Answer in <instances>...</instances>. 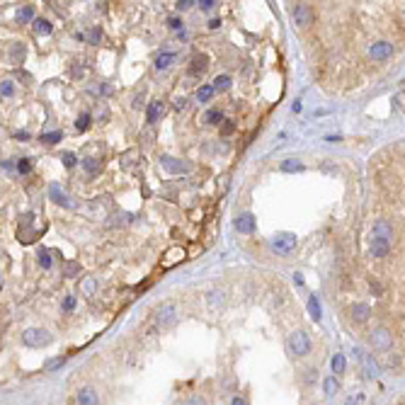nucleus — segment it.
<instances>
[{
  "instance_id": "nucleus-1",
  "label": "nucleus",
  "mask_w": 405,
  "mask_h": 405,
  "mask_svg": "<svg viewBox=\"0 0 405 405\" xmlns=\"http://www.w3.org/2000/svg\"><path fill=\"white\" fill-rule=\"evenodd\" d=\"M376 160V216L367 245V258L374 264L369 294L383 303L393 298L391 316L378 330L388 332L396 345L386 367L401 369L405 359V144L388 148Z\"/></svg>"
},
{
  "instance_id": "nucleus-2",
  "label": "nucleus",
  "mask_w": 405,
  "mask_h": 405,
  "mask_svg": "<svg viewBox=\"0 0 405 405\" xmlns=\"http://www.w3.org/2000/svg\"><path fill=\"white\" fill-rule=\"evenodd\" d=\"M287 347L291 354H298V357H306L311 352V340L306 332H291L289 340H287Z\"/></svg>"
},
{
  "instance_id": "nucleus-3",
  "label": "nucleus",
  "mask_w": 405,
  "mask_h": 405,
  "mask_svg": "<svg viewBox=\"0 0 405 405\" xmlns=\"http://www.w3.org/2000/svg\"><path fill=\"white\" fill-rule=\"evenodd\" d=\"M291 15H294V22H296V25H301V27H308V25H313L316 10H313L308 2H296V7L291 10Z\"/></svg>"
},
{
  "instance_id": "nucleus-4",
  "label": "nucleus",
  "mask_w": 405,
  "mask_h": 405,
  "mask_svg": "<svg viewBox=\"0 0 405 405\" xmlns=\"http://www.w3.org/2000/svg\"><path fill=\"white\" fill-rule=\"evenodd\" d=\"M22 340H25L27 347H44V345L51 342V335L46 330H41V328H29V330H25Z\"/></svg>"
},
{
  "instance_id": "nucleus-5",
  "label": "nucleus",
  "mask_w": 405,
  "mask_h": 405,
  "mask_svg": "<svg viewBox=\"0 0 405 405\" xmlns=\"http://www.w3.org/2000/svg\"><path fill=\"white\" fill-rule=\"evenodd\" d=\"M274 250L279 253V255H289L291 250L296 248V235H291V233H282V235H277L274 238Z\"/></svg>"
},
{
  "instance_id": "nucleus-6",
  "label": "nucleus",
  "mask_w": 405,
  "mask_h": 405,
  "mask_svg": "<svg viewBox=\"0 0 405 405\" xmlns=\"http://www.w3.org/2000/svg\"><path fill=\"white\" fill-rule=\"evenodd\" d=\"M175 318H177V306L175 303H163L158 308V323L160 325H170V323H175Z\"/></svg>"
},
{
  "instance_id": "nucleus-7",
  "label": "nucleus",
  "mask_w": 405,
  "mask_h": 405,
  "mask_svg": "<svg viewBox=\"0 0 405 405\" xmlns=\"http://www.w3.org/2000/svg\"><path fill=\"white\" fill-rule=\"evenodd\" d=\"M235 228H238V233H253L255 231V216L253 214H243L235 221Z\"/></svg>"
},
{
  "instance_id": "nucleus-8",
  "label": "nucleus",
  "mask_w": 405,
  "mask_h": 405,
  "mask_svg": "<svg viewBox=\"0 0 405 405\" xmlns=\"http://www.w3.org/2000/svg\"><path fill=\"white\" fill-rule=\"evenodd\" d=\"M180 260H184V250H182V248H170V250L165 253L163 267H173V264H177Z\"/></svg>"
},
{
  "instance_id": "nucleus-9",
  "label": "nucleus",
  "mask_w": 405,
  "mask_h": 405,
  "mask_svg": "<svg viewBox=\"0 0 405 405\" xmlns=\"http://www.w3.org/2000/svg\"><path fill=\"white\" fill-rule=\"evenodd\" d=\"M163 165H165L170 173H187V170H189V165H187V163H177V160H175V158H170V155H165V158H163Z\"/></svg>"
},
{
  "instance_id": "nucleus-10",
  "label": "nucleus",
  "mask_w": 405,
  "mask_h": 405,
  "mask_svg": "<svg viewBox=\"0 0 405 405\" xmlns=\"http://www.w3.org/2000/svg\"><path fill=\"white\" fill-rule=\"evenodd\" d=\"M78 403L80 405H97V393L92 388H83L78 393Z\"/></svg>"
},
{
  "instance_id": "nucleus-11",
  "label": "nucleus",
  "mask_w": 405,
  "mask_h": 405,
  "mask_svg": "<svg viewBox=\"0 0 405 405\" xmlns=\"http://www.w3.org/2000/svg\"><path fill=\"white\" fill-rule=\"evenodd\" d=\"M160 114H163V102H160V100H153L150 107H148V121L155 124V121L160 119Z\"/></svg>"
},
{
  "instance_id": "nucleus-12",
  "label": "nucleus",
  "mask_w": 405,
  "mask_h": 405,
  "mask_svg": "<svg viewBox=\"0 0 405 405\" xmlns=\"http://www.w3.org/2000/svg\"><path fill=\"white\" fill-rule=\"evenodd\" d=\"M175 58H177V56H175L173 51H165V54H160V56L155 58V68H158V71H165L170 63H175Z\"/></svg>"
},
{
  "instance_id": "nucleus-13",
  "label": "nucleus",
  "mask_w": 405,
  "mask_h": 405,
  "mask_svg": "<svg viewBox=\"0 0 405 405\" xmlns=\"http://www.w3.org/2000/svg\"><path fill=\"white\" fill-rule=\"evenodd\" d=\"M206 61H209V58L204 56V54H202V56H194V61H192V66H189V71H192V75H197V73H204V71H206V66H209Z\"/></svg>"
},
{
  "instance_id": "nucleus-14",
  "label": "nucleus",
  "mask_w": 405,
  "mask_h": 405,
  "mask_svg": "<svg viewBox=\"0 0 405 405\" xmlns=\"http://www.w3.org/2000/svg\"><path fill=\"white\" fill-rule=\"evenodd\" d=\"M10 58H12V63H22V58H25V46H22V44H12V46H10Z\"/></svg>"
},
{
  "instance_id": "nucleus-15",
  "label": "nucleus",
  "mask_w": 405,
  "mask_h": 405,
  "mask_svg": "<svg viewBox=\"0 0 405 405\" xmlns=\"http://www.w3.org/2000/svg\"><path fill=\"white\" fill-rule=\"evenodd\" d=\"M282 170H284V173H298V170H303V163H298V160L289 158V160L282 163Z\"/></svg>"
},
{
  "instance_id": "nucleus-16",
  "label": "nucleus",
  "mask_w": 405,
  "mask_h": 405,
  "mask_svg": "<svg viewBox=\"0 0 405 405\" xmlns=\"http://www.w3.org/2000/svg\"><path fill=\"white\" fill-rule=\"evenodd\" d=\"M308 313H311V318H313V320L320 318V301L316 298V296H311V298H308Z\"/></svg>"
},
{
  "instance_id": "nucleus-17",
  "label": "nucleus",
  "mask_w": 405,
  "mask_h": 405,
  "mask_svg": "<svg viewBox=\"0 0 405 405\" xmlns=\"http://www.w3.org/2000/svg\"><path fill=\"white\" fill-rule=\"evenodd\" d=\"M51 197H54V199H56L58 204H66V206H73V204H71V199H68V197H66V194L61 192V187H58V184H54V187H51Z\"/></svg>"
},
{
  "instance_id": "nucleus-18",
  "label": "nucleus",
  "mask_w": 405,
  "mask_h": 405,
  "mask_svg": "<svg viewBox=\"0 0 405 405\" xmlns=\"http://www.w3.org/2000/svg\"><path fill=\"white\" fill-rule=\"evenodd\" d=\"M51 22H46V20H34V32L37 34H51Z\"/></svg>"
},
{
  "instance_id": "nucleus-19",
  "label": "nucleus",
  "mask_w": 405,
  "mask_h": 405,
  "mask_svg": "<svg viewBox=\"0 0 405 405\" xmlns=\"http://www.w3.org/2000/svg\"><path fill=\"white\" fill-rule=\"evenodd\" d=\"M61 139H63V134H61V131H51V134H41V141H44V144H49V146L58 144Z\"/></svg>"
},
{
  "instance_id": "nucleus-20",
  "label": "nucleus",
  "mask_w": 405,
  "mask_h": 405,
  "mask_svg": "<svg viewBox=\"0 0 405 405\" xmlns=\"http://www.w3.org/2000/svg\"><path fill=\"white\" fill-rule=\"evenodd\" d=\"M228 87H231V78L228 75H219L214 80V90H228Z\"/></svg>"
},
{
  "instance_id": "nucleus-21",
  "label": "nucleus",
  "mask_w": 405,
  "mask_h": 405,
  "mask_svg": "<svg viewBox=\"0 0 405 405\" xmlns=\"http://www.w3.org/2000/svg\"><path fill=\"white\" fill-rule=\"evenodd\" d=\"M221 119H223V114H221L219 110H209V112H206V116H204V121H206V124H219Z\"/></svg>"
},
{
  "instance_id": "nucleus-22",
  "label": "nucleus",
  "mask_w": 405,
  "mask_h": 405,
  "mask_svg": "<svg viewBox=\"0 0 405 405\" xmlns=\"http://www.w3.org/2000/svg\"><path fill=\"white\" fill-rule=\"evenodd\" d=\"M211 95H214V85H204V87H199V90H197V97H199V102H206Z\"/></svg>"
},
{
  "instance_id": "nucleus-23",
  "label": "nucleus",
  "mask_w": 405,
  "mask_h": 405,
  "mask_svg": "<svg viewBox=\"0 0 405 405\" xmlns=\"http://www.w3.org/2000/svg\"><path fill=\"white\" fill-rule=\"evenodd\" d=\"M83 168H85L90 175H95L97 170H100V163H97L95 158H85V160H83Z\"/></svg>"
},
{
  "instance_id": "nucleus-24",
  "label": "nucleus",
  "mask_w": 405,
  "mask_h": 405,
  "mask_svg": "<svg viewBox=\"0 0 405 405\" xmlns=\"http://www.w3.org/2000/svg\"><path fill=\"white\" fill-rule=\"evenodd\" d=\"M342 369H345V357H342V354H335V357H332V371L340 374Z\"/></svg>"
},
{
  "instance_id": "nucleus-25",
  "label": "nucleus",
  "mask_w": 405,
  "mask_h": 405,
  "mask_svg": "<svg viewBox=\"0 0 405 405\" xmlns=\"http://www.w3.org/2000/svg\"><path fill=\"white\" fill-rule=\"evenodd\" d=\"M335 391H337V381L332 376L325 378V393H328V396H335Z\"/></svg>"
},
{
  "instance_id": "nucleus-26",
  "label": "nucleus",
  "mask_w": 405,
  "mask_h": 405,
  "mask_svg": "<svg viewBox=\"0 0 405 405\" xmlns=\"http://www.w3.org/2000/svg\"><path fill=\"white\" fill-rule=\"evenodd\" d=\"M32 15H34V10H32V7H22V10L17 12V20H20V22H29V20H32Z\"/></svg>"
},
{
  "instance_id": "nucleus-27",
  "label": "nucleus",
  "mask_w": 405,
  "mask_h": 405,
  "mask_svg": "<svg viewBox=\"0 0 405 405\" xmlns=\"http://www.w3.org/2000/svg\"><path fill=\"white\" fill-rule=\"evenodd\" d=\"M78 272H80V264L78 262H68L66 264V277H75Z\"/></svg>"
},
{
  "instance_id": "nucleus-28",
  "label": "nucleus",
  "mask_w": 405,
  "mask_h": 405,
  "mask_svg": "<svg viewBox=\"0 0 405 405\" xmlns=\"http://www.w3.org/2000/svg\"><path fill=\"white\" fill-rule=\"evenodd\" d=\"M75 126H78L80 131H85L87 126H90V114H80V116H78V121H75Z\"/></svg>"
},
{
  "instance_id": "nucleus-29",
  "label": "nucleus",
  "mask_w": 405,
  "mask_h": 405,
  "mask_svg": "<svg viewBox=\"0 0 405 405\" xmlns=\"http://www.w3.org/2000/svg\"><path fill=\"white\" fill-rule=\"evenodd\" d=\"M61 160H63V165H66V168H73V165H75V155H73V153H63V158H61Z\"/></svg>"
},
{
  "instance_id": "nucleus-30",
  "label": "nucleus",
  "mask_w": 405,
  "mask_h": 405,
  "mask_svg": "<svg viewBox=\"0 0 405 405\" xmlns=\"http://www.w3.org/2000/svg\"><path fill=\"white\" fill-rule=\"evenodd\" d=\"M39 264H41V267H51V258H49V253H46V250H41V253H39Z\"/></svg>"
},
{
  "instance_id": "nucleus-31",
  "label": "nucleus",
  "mask_w": 405,
  "mask_h": 405,
  "mask_svg": "<svg viewBox=\"0 0 405 405\" xmlns=\"http://www.w3.org/2000/svg\"><path fill=\"white\" fill-rule=\"evenodd\" d=\"M17 170H20V173H22V175H25V173H29V170H32V163H29L27 158H22V160L17 163Z\"/></svg>"
},
{
  "instance_id": "nucleus-32",
  "label": "nucleus",
  "mask_w": 405,
  "mask_h": 405,
  "mask_svg": "<svg viewBox=\"0 0 405 405\" xmlns=\"http://www.w3.org/2000/svg\"><path fill=\"white\" fill-rule=\"evenodd\" d=\"M197 5H199L202 10H211V7H214V5H219V2H216V0H199Z\"/></svg>"
},
{
  "instance_id": "nucleus-33",
  "label": "nucleus",
  "mask_w": 405,
  "mask_h": 405,
  "mask_svg": "<svg viewBox=\"0 0 405 405\" xmlns=\"http://www.w3.org/2000/svg\"><path fill=\"white\" fill-rule=\"evenodd\" d=\"M5 95H7V97L12 95V83H10V80H2V97H5Z\"/></svg>"
},
{
  "instance_id": "nucleus-34",
  "label": "nucleus",
  "mask_w": 405,
  "mask_h": 405,
  "mask_svg": "<svg viewBox=\"0 0 405 405\" xmlns=\"http://www.w3.org/2000/svg\"><path fill=\"white\" fill-rule=\"evenodd\" d=\"M168 27H170V29H180V27H182V20H177V17H170V20H168Z\"/></svg>"
},
{
  "instance_id": "nucleus-35",
  "label": "nucleus",
  "mask_w": 405,
  "mask_h": 405,
  "mask_svg": "<svg viewBox=\"0 0 405 405\" xmlns=\"http://www.w3.org/2000/svg\"><path fill=\"white\" fill-rule=\"evenodd\" d=\"M63 362H66L63 357H61V359H54V362H49V364H46V369H58V367H61Z\"/></svg>"
},
{
  "instance_id": "nucleus-36",
  "label": "nucleus",
  "mask_w": 405,
  "mask_h": 405,
  "mask_svg": "<svg viewBox=\"0 0 405 405\" xmlns=\"http://www.w3.org/2000/svg\"><path fill=\"white\" fill-rule=\"evenodd\" d=\"M192 5H197V2H192V0H180V2H177L180 10H187V7H192Z\"/></svg>"
},
{
  "instance_id": "nucleus-37",
  "label": "nucleus",
  "mask_w": 405,
  "mask_h": 405,
  "mask_svg": "<svg viewBox=\"0 0 405 405\" xmlns=\"http://www.w3.org/2000/svg\"><path fill=\"white\" fill-rule=\"evenodd\" d=\"M90 41H92V44L100 41V29H92V32H90Z\"/></svg>"
},
{
  "instance_id": "nucleus-38",
  "label": "nucleus",
  "mask_w": 405,
  "mask_h": 405,
  "mask_svg": "<svg viewBox=\"0 0 405 405\" xmlns=\"http://www.w3.org/2000/svg\"><path fill=\"white\" fill-rule=\"evenodd\" d=\"M175 107H177V110H184V107H187V100H184V97H177V100H175Z\"/></svg>"
},
{
  "instance_id": "nucleus-39",
  "label": "nucleus",
  "mask_w": 405,
  "mask_h": 405,
  "mask_svg": "<svg viewBox=\"0 0 405 405\" xmlns=\"http://www.w3.org/2000/svg\"><path fill=\"white\" fill-rule=\"evenodd\" d=\"M73 306H75V298H73V296H68V298H66V303H63V308H66V311H71Z\"/></svg>"
},
{
  "instance_id": "nucleus-40",
  "label": "nucleus",
  "mask_w": 405,
  "mask_h": 405,
  "mask_svg": "<svg viewBox=\"0 0 405 405\" xmlns=\"http://www.w3.org/2000/svg\"><path fill=\"white\" fill-rule=\"evenodd\" d=\"M73 75H75V78H83V75H85V68L75 66V68H73Z\"/></svg>"
},
{
  "instance_id": "nucleus-41",
  "label": "nucleus",
  "mask_w": 405,
  "mask_h": 405,
  "mask_svg": "<svg viewBox=\"0 0 405 405\" xmlns=\"http://www.w3.org/2000/svg\"><path fill=\"white\" fill-rule=\"evenodd\" d=\"M15 139H20V141H27L29 134H27V131H17V134H15Z\"/></svg>"
},
{
  "instance_id": "nucleus-42",
  "label": "nucleus",
  "mask_w": 405,
  "mask_h": 405,
  "mask_svg": "<svg viewBox=\"0 0 405 405\" xmlns=\"http://www.w3.org/2000/svg\"><path fill=\"white\" fill-rule=\"evenodd\" d=\"M231 405H248V401H245V398H233Z\"/></svg>"
},
{
  "instance_id": "nucleus-43",
  "label": "nucleus",
  "mask_w": 405,
  "mask_h": 405,
  "mask_svg": "<svg viewBox=\"0 0 405 405\" xmlns=\"http://www.w3.org/2000/svg\"><path fill=\"white\" fill-rule=\"evenodd\" d=\"M187 405H206V403H204L202 398H192V401H189V403H187Z\"/></svg>"
},
{
  "instance_id": "nucleus-44",
  "label": "nucleus",
  "mask_w": 405,
  "mask_h": 405,
  "mask_svg": "<svg viewBox=\"0 0 405 405\" xmlns=\"http://www.w3.org/2000/svg\"><path fill=\"white\" fill-rule=\"evenodd\" d=\"M233 129H235V124H226V126H223V134H231Z\"/></svg>"
},
{
  "instance_id": "nucleus-45",
  "label": "nucleus",
  "mask_w": 405,
  "mask_h": 405,
  "mask_svg": "<svg viewBox=\"0 0 405 405\" xmlns=\"http://www.w3.org/2000/svg\"><path fill=\"white\" fill-rule=\"evenodd\" d=\"M219 25H221V20H211V22H209V27H211V29H216Z\"/></svg>"
},
{
  "instance_id": "nucleus-46",
  "label": "nucleus",
  "mask_w": 405,
  "mask_h": 405,
  "mask_svg": "<svg viewBox=\"0 0 405 405\" xmlns=\"http://www.w3.org/2000/svg\"><path fill=\"white\" fill-rule=\"evenodd\" d=\"M347 405H354V403H352V401H347Z\"/></svg>"
},
{
  "instance_id": "nucleus-47",
  "label": "nucleus",
  "mask_w": 405,
  "mask_h": 405,
  "mask_svg": "<svg viewBox=\"0 0 405 405\" xmlns=\"http://www.w3.org/2000/svg\"><path fill=\"white\" fill-rule=\"evenodd\" d=\"M403 405H405V403H403Z\"/></svg>"
}]
</instances>
